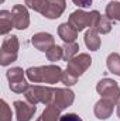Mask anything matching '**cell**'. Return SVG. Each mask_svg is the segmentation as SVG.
I'll return each mask as SVG.
<instances>
[{"instance_id": "3", "label": "cell", "mask_w": 120, "mask_h": 121, "mask_svg": "<svg viewBox=\"0 0 120 121\" xmlns=\"http://www.w3.org/2000/svg\"><path fill=\"white\" fill-rule=\"evenodd\" d=\"M26 100L37 106L38 103H42L45 106H51L54 103V96H55V89L54 87H48V86H38V85H32L30 86L27 91L24 93Z\"/></svg>"}, {"instance_id": "11", "label": "cell", "mask_w": 120, "mask_h": 121, "mask_svg": "<svg viewBox=\"0 0 120 121\" xmlns=\"http://www.w3.org/2000/svg\"><path fill=\"white\" fill-rule=\"evenodd\" d=\"M65 9H66V1L65 0H48V7H47L45 13L42 16L45 18L55 20V18H60L62 16Z\"/></svg>"}, {"instance_id": "24", "label": "cell", "mask_w": 120, "mask_h": 121, "mask_svg": "<svg viewBox=\"0 0 120 121\" xmlns=\"http://www.w3.org/2000/svg\"><path fill=\"white\" fill-rule=\"evenodd\" d=\"M9 87H10V90L14 91V93H26L27 89L30 87V85H28V82L24 79V80H20V82L9 83Z\"/></svg>"}, {"instance_id": "1", "label": "cell", "mask_w": 120, "mask_h": 121, "mask_svg": "<svg viewBox=\"0 0 120 121\" xmlns=\"http://www.w3.org/2000/svg\"><path fill=\"white\" fill-rule=\"evenodd\" d=\"M27 79L32 83H48L55 85L62 78V69L58 65L47 66H31L26 70Z\"/></svg>"}, {"instance_id": "19", "label": "cell", "mask_w": 120, "mask_h": 121, "mask_svg": "<svg viewBox=\"0 0 120 121\" xmlns=\"http://www.w3.org/2000/svg\"><path fill=\"white\" fill-rule=\"evenodd\" d=\"M106 17L113 20V21H120V1L112 0L106 6Z\"/></svg>"}, {"instance_id": "10", "label": "cell", "mask_w": 120, "mask_h": 121, "mask_svg": "<svg viewBox=\"0 0 120 121\" xmlns=\"http://www.w3.org/2000/svg\"><path fill=\"white\" fill-rule=\"evenodd\" d=\"M31 44L34 45V48H37L41 52H47L52 45H55V39L51 34L48 32H37L32 35L31 38Z\"/></svg>"}, {"instance_id": "8", "label": "cell", "mask_w": 120, "mask_h": 121, "mask_svg": "<svg viewBox=\"0 0 120 121\" xmlns=\"http://www.w3.org/2000/svg\"><path fill=\"white\" fill-rule=\"evenodd\" d=\"M14 108H16L17 121H30L37 111V107L34 104H30L28 101H21V100L14 101Z\"/></svg>"}, {"instance_id": "18", "label": "cell", "mask_w": 120, "mask_h": 121, "mask_svg": "<svg viewBox=\"0 0 120 121\" xmlns=\"http://www.w3.org/2000/svg\"><path fill=\"white\" fill-rule=\"evenodd\" d=\"M106 65H107V69L109 72H112L113 75L116 76H120V55L113 52L107 56L106 59Z\"/></svg>"}, {"instance_id": "4", "label": "cell", "mask_w": 120, "mask_h": 121, "mask_svg": "<svg viewBox=\"0 0 120 121\" xmlns=\"http://www.w3.org/2000/svg\"><path fill=\"white\" fill-rule=\"evenodd\" d=\"M18 49H20V42L16 35H10L4 38L1 44V51H0V65L9 66L14 60H17Z\"/></svg>"}, {"instance_id": "13", "label": "cell", "mask_w": 120, "mask_h": 121, "mask_svg": "<svg viewBox=\"0 0 120 121\" xmlns=\"http://www.w3.org/2000/svg\"><path fill=\"white\" fill-rule=\"evenodd\" d=\"M58 35H60V38L65 44L75 42L76 38H78V31L75 30L69 23H62L58 27Z\"/></svg>"}, {"instance_id": "29", "label": "cell", "mask_w": 120, "mask_h": 121, "mask_svg": "<svg viewBox=\"0 0 120 121\" xmlns=\"http://www.w3.org/2000/svg\"><path fill=\"white\" fill-rule=\"evenodd\" d=\"M117 116H119V118H120V100H119V103H117Z\"/></svg>"}, {"instance_id": "22", "label": "cell", "mask_w": 120, "mask_h": 121, "mask_svg": "<svg viewBox=\"0 0 120 121\" xmlns=\"http://www.w3.org/2000/svg\"><path fill=\"white\" fill-rule=\"evenodd\" d=\"M24 3L28 9L41 14H44L48 7V0H24Z\"/></svg>"}, {"instance_id": "26", "label": "cell", "mask_w": 120, "mask_h": 121, "mask_svg": "<svg viewBox=\"0 0 120 121\" xmlns=\"http://www.w3.org/2000/svg\"><path fill=\"white\" fill-rule=\"evenodd\" d=\"M61 82L65 85V86H74V85H76V82H78V78L76 76H74V75H71L68 70H65V72H62V78H61Z\"/></svg>"}, {"instance_id": "5", "label": "cell", "mask_w": 120, "mask_h": 121, "mask_svg": "<svg viewBox=\"0 0 120 121\" xmlns=\"http://www.w3.org/2000/svg\"><path fill=\"white\" fill-rule=\"evenodd\" d=\"M96 91L102 96V99L110 100L112 103L117 104L120 100V86L117 82H115L113 79L105 78L102 79L97 85H96Z\"/></svg>"}, {"instance_id": "25", "label": "cell", "mask_w": 120, "mask_h": 121, "mask_svg": "<svg viewBox=\"0 0 120 121\" xmlns=\"http://www.w3.org/2000/svg\"><path fill=\"white\" fill-rule=\"evenodd\" d=\"M0 106H1L0 107V121H11L13 114H11V108L9 107V104L4 100H1Z\"/></svg>"}, {"instance_id": "16", "label": "cell", "mask_w": 120, "mask_h": 121, "mask_svg": "<svg viewBox=\"0 0 120 121\" xmlns=\"http://www.w3.org/2000/svg\"><path fill=\"white\" fill-rule=\"evenodd\" d=\"M85 44L90 51H97L100 48V38H99V32L95 28H89L85 34Z\"/></svg>"}, {"instance_id": "6", "label": "cell", "mask_w": 120, "mask_h": 121, "mask_svg": "<svg viewBox=\"0 0 120 121\" xmlns=\"http://www.w3.org/2000/svg\"><path fill=\"white\" fill-rule=\"evenodd\" d=\"M90 65H92V58H90L89 54H79V55H76L75 58H72L68 62L66 70L71 75L79 78L81 75H83L89 69Z\"/></svg>"}, {"instance_id": "15", "label": "cell", "mask_w": 120, "mask_h": 121, "mask_svg": "<svg viewBox=\"0 0 120 121\" xmlns=\"http://www.w3.org/2000/svg\"><path fill=\"white\" fill-rule=\"evenodd\" d=\"M60 118H61V110L57 106L51 104V106L45 107V110L42 111V114L35 121H60Z\"/></svg>"}, {"instance_id": "12", "label": "cell", "mask_w": 120, "mask_h": 121, "mask_svg": "<svg viewBox=\"0 0 120 121\" xmlns=\"http://www.w3.org/2000/svg\"><path fill=\"white\" fill-rule=\"evenodd\" d=\"M113 107H115V103H112L110 100H106V99H100L95 104L93 113H95L96 118H99V120H107L112 116V113H113Z\"/></svg>"}, {"instance_id": "9", "label": "cell", "mask_w": 120, "mask_h": 121, "mask_svg": "<svg viewBox=\"0 0 120 121\" xmlns=\"http://www.w3.org/2000/svg\"><path fill=\"white\" fill-rule=\"evenodd\" d=\"M75 100V93L69 89H55V96H54V106H57L61 111L72 106Z\"/></svg>"}, {"instance_id": "20", "label": "cell", "mask_w": 120, "mask_h": 121, "mask_svg": "<svg viewBox=\"0 0 120 121\" xmlns=\"http://www.w3.org/2000/svg\"><path fill=\"white\" fill-rule=\"evenodd\" d=\"M26 72L18 68V66H14V68H10L7 72H6V76H7V80L9 83H13V82H20V80H24Z\"/></svg>"}, {"instance_id": "14", "label": "cell", "mask_w": 120, "mask_h": 121, "mask_svg": "<svg viewBox=\"0 0 120 121\" xmlns=\"http://www.w3.org/2000/svg\"><path fill=\"white\" fill-rule=\"evenodd\" d=\"M11 28H14L11 11L1 10L0 11V34L1 35H6V34H9L11 31Z\"/></svg>"}, {"instance_id": "27", "label": "cell", "mask_w": 120, "mask_h": 121, "mask_svg": "<svg viewBox=\"0 0 120 121\" xmlns=\"http://www.w3.org/2000/svg\"><path fill=\"white\" fill-rule=\"evenodd\" d=\"M60 121H83L78 114H74V113H69V114H64L61 116Z\"/></svg>"}, {"instance_id": "2", "label": "cell", "mask_w": 120, "mask_h": 121, "mask_svg": "<svg viewBox=\"0 0 120 121\" xmlns=\"http://www.w3.org/2000/svg\"><path fill=\"white\" fill-rule=\"evenodd\" d=\"M100 16L102 14L97 10H93V11L76 10L69 16L68 23L79 32V31H83L85 28H95Z\"/></svg>"}, {"instance_id": "21", "label": "cell", "mask_w": 120, "mask_h": 121, "mask_svg": "<svg viewBox=\"0 0 120 121\" xmlns=\"http://www.w3.org/2000/svg\"><path fill=\"white\" fill-rule=\"evenodd\" d=\"M112 27H113V24H112V20L110 18H107L106 16H100V18H99V21H97V24H96V27H95V30L97 31L99 34H109L110 31H112Z\"/></svg>"}, {"instance_id": "7", "label": "cell", "mask_w": 120, "mask_h": 121, "mask_svg": "<svg viewBox=\"0 0 120 121\" xmlns=\"http://www.w3.org/2000/svg\"><path fill=\"white\" fill-rule=\"evenodd\" d=\"M11 14H13V23H14V28L17 30H26L30 26V14L26 6L23 4H16L11 9Z\"/></svg>"}, {"instance_id": "17", "label": "cell", "mask_w": 120, "mask_h": 121, "mask_svg": "<svg viewBox=\"0 0 120 121\" xmlns=\"http://www.w3.org/2000/svg\"><path fill=\"white\" fill-rule=\"evenodd\" d=\"M62 49H64V56H62V59L66 60V62H69L72 58H75V56L78 55V52H79V44H78L76 41H75V42H68V44H64Z\"/></svg>"}, {"instance_id": "28", "label": "cell", "mask_w": 120, "mask_h": 121, "mask_svg": "<svg viewBox=\"0 0 120 121\" xmlns=\"http://www.w3.org/2000/svg\"><path fill=\"white\" fill-rule=\"evenodd\" d=\"M72 1L78 7H90V4H92V0H72Z\"/></svg>"}, {"instance_id": "23", "label": "cell", "mask_w": 120, "mask_h": 121, "mask_svg": "<svg viewBox=\"0 0 120 121\" xmlns=\"http://www.w3.org/2000/svg\"><path fill=\"white\" fill-rule=\"evenodd\" d=\"M45 55H47L48 60L57 62V60L62 59V56H64V49H62V47H60V45H52V47L45 52Z\"/></svg>"}]
</instances>
